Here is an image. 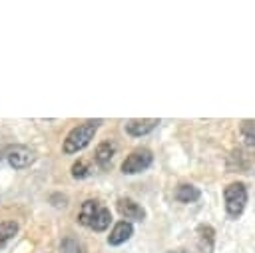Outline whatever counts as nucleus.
<instances>
[{
  "label": "nucleus",
  "instance_id": "obj_1",
  "mask_svg": "<svg viewBox=\"0 0 255 253\" xmlns=\"http://www.w3.org/2000/svg\"><path fill=\"white\" fill-rule=\"evenodd\" d=\"M78 223L92 231H106L112 223V211L100 199H86L78 211Z\"/></svg>",
  "mask_w": 255,
  "mask_h": 253
},
{
  "label": "nucleus",
  "instance_id": "obj_2",
  "mask_svg": "<svg viewBox=\"0 0 255 253\" xmlns=\"http://www.w3.org/2000/svg\"><path fill=\"white\" fill-rule=\"evenodd\" d=\"M100 124H102L100 120H88V122H84V124L72 127V129L68 131L64 143H62L64 153H78V151H82V149L94 139V135H96Z\"/></svg>",
  "mask_w": 255,
  "mask_h": 253
},
{
  "label": "nucleus",
  "instance_id": "obj_3",
  "mask_svg": "<svg viewBox=\"0 0 255 253\" xmlns=\"http://www.w3.org/2000/svg\"><path fill=\"white\" fill-rule=\"evenodd\" d=\"M223 199H225V211L231 219H237L245 205H247V187L241 183V181H235V183H229L225 189H223Z\"/></svg>",
  "mask_w": 255,
  "mask_h": 253
},
{
  "label": "nucleus",
  "instance_id": "obj_4",
  "mask_svg": "<svg viewBox=\"0 0 255 253\" xmlns=\"http://www.w3.org/2000/svg\"><path fill=\"white\" fill-rule=\"evenodd\" d=\"M153 161V155L147 147H137L133 149L124 161H122V173L126 175H133V173H139L143 169H147Z\"/></svg>",
  "mask_w": 255,
  "mask_h": 253
},
{
  "label": "nucleus",
  "instance_id": "obj_5",
  "mask_svg": "<svg viewBox=\"0 0 255 253\" xmlns=\"http://www.w3.org/2000/svg\"><path fill=\"white\" fill-rule=\"evenodd\" d=\"M4 157H6L8 165L14 169H24L36 161V153L26 145H10L4 151Z\"/></svg>",
  "mask_w": 255,
  "mask_h": 253
},
{
  "label": "nucleus",
  "instance_id": "obj_6",
  "mask_svg": "<svg viewBox=\"0 0 255 253\" xmlns=\"http://www.w3.org/2000/svg\"><path fill=\"white\" fill-rule=\"evenodd\" d=\"M116 209H118V213H120L124 219H135V221L145 219V209H143L137 201H133V199H129V197H120V199L116 201Z\"/></svg>",
  "mask_w": 255,
  "mask_h": 253
},
{
  "label": "nucleus",
  "instance_id": "obj_7",
  "mask_svg": "<svg viewBox=\"0 0 255 253\" xmlns=\"http://www.w3.org/2000/svg\"><path fill=\"white\" fill-rule=\"evenodd\" d=\"M157 124H159V120H155V118H137V120H128L124 124V129L131 137H141V135L149 133Z\"/></svg>",
  "mask_w": 255,
  "mask_h": 253
},
{
  "label": "nucleus",
  "instance_id": "obj_8",
  "mask_svg": "<svg viewBox=\"0 0 255 253\" xmlns=\"http://www.w3.org/2000/svg\"><path fill=\"white\" fill-rule=\"evenodd\" d=\"M116 149H118V145H116V141H112V139H104L102 143H98L96 153H94L96 163H98L102 169H108V167L112 165V159H114V155H116Z\"/></svg>",
  "mask_w": 255,
  "mask_h": 253
},
{
  "label": "nucleus",
  "instance_id": "obj_9",
  "mask_svg": "<svg viewBox=\"0 0 255 253\" xmlns=\"http://www.w3.org/2000/svg\"><path fill=\"white\" fill-rule=\"evenodd\" d=\"M131 235H133V225L124 219V221H118V223L114 225V229H112L110 235H108V243H110V245H122V243H126Z\"/></svg>",
  "mask_w": 255,
  "mask_h": 253
},
{
  "label": "nucleus",
  "instance_id": "obj_10",
  "mask_svg": "<svg viewBox=\"0 0 255 253\" xmlns=\"http://www.w3.org/2000/svg\"><path fill=\"white\" fill-rule=\"evenodd\" d=\"M213 245H215V231L211 225H197V247L201 253H213Z\"/></svg>",
  "mask_w": 255,
  "mask_h": 253
},
{
  "label": "nucleus",
  "instance_id": "obj_11",
  "mask_svg": "<svg viewBox=\"0 0 255 253\" xmlns=\"http://www.w3.org/2000/svg\"><path fill=\"white\" fill-rule=\"evenodd\" d=\"M199 195H201V191H199L195 185H191V183H181V185H177V189H175V199L181 201V203L197 201Z\"/></svg>",
  "mask_w": 255,
  "mask_h": 253
},
{
  "label": "nucleus",
  "instance_id": "obj_12",
  "mask_svg": "<svg viewBox=\"0 0 255 253\" xmlns=\"http://www.w3.org/2000/svg\"><path fill=\"white\" fill-rule=\"evenodd\" d=\"M16 233H18V223L16 221H2L0 223V249H4L6 243L14 239Z\"/></svg>",
  "mask_w": 255,
  "mask_h": 253
},
{
  "label": "nucleus",
  "instance_id": "obj_13",
  "mask_svg": "<svg viewBox=\"0 0 255 253\" xmlns=\"http://www.w3.org/2000/svg\"><path fill=\"white\" fill-rule=\"evenodd\" d=\"M239 131H241V137H243L245 145L255 147V122L243 120V122H241V126H239Z\"/></svg>",
  "mask_w": 255,
  "mask_h": 253
},
{
  "label": "nucleus",
  "instance_id": "obj_14",
  "mask_svg": "<svg viewBox=\"0 0 255 253\" xmlns=\"http://www.w3.org/2000/svg\"><path fill=\"white\" fill-rule=\"evenodd\" d=\"M60 251H62V253H86L82 241L76 239V237H70V235L62 239V243H60Z\"/></svg>",
  "mask_w": 255,
  "mask_h": 253
},
{
  "label": "nucleus",
  "instance_id": "obj_15",
  "mask_svg": "<svg viewBox=\"0 0 255 253\" xmlns=\"http://www.w3.org/2000/svg\"><path fill=\"white\" fill-rule=\"evenodd\" d=\"M70 171H72V177L74 179H84V177H88L90 175V163L88 161H84V159H78L76 163H72V167H70Z\"/></svg>",
  "mask_w": 255,
  "mask_h": 253
},
{
  "label": "nucleus",
  "instance_id": "obj_16",
  "mask_svg": "<svg viewBox=\"0 0 255 253\" xmlns=\"http://www.w3.org/2000/svg\"><path fill=\"white\" fill-rule=\"evenodd\" d=\"M173 253H185V251H183V249H177V251H173Z\"/></svg>",
  "mask_w": 255,
  "mask_h": 253
}]
</instances>
